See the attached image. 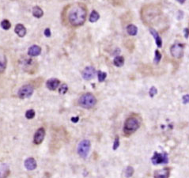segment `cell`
Listing matches in <instances>:
<instances>
[{"mask_svg": "<svg viewBox=\"0 0 189 178\" xmlns=\"http://www.w3.org/2000/svg\"><path fill=\"white\" fill-rule=\"evenodd\" d=\"M113 63L116 67H122L124 63V57L120 56H116L113 60Z\"/></svg>", "mask_w": 189, "mask_h": 178, "instance_id": "cell-21", "label": "cell"}, {"mask_svg": "<svg viewBox=\"0 0 189 178\" xmlns=\"http://www.w3.org/2000/svg\"><path fill=\"white\" fill-rule=\"evenodd\" d=\"M161 60V54L159 52L158 50H156L155 51V56H154V63L158 64V63L160 62V60Z\"/></svg>", "mask_w": 189, "mask_h": 178, "instance_id": "cell-28", "label": "cell"}, {"mask_svg": "<svg viewBox=\"0 0 189 178\" xmlns=\"http://www.w3.org/2000/svg\"><path fill=\"white\" fill-rule=\"evenodd\" d=\"M134 174V169L131 166H128L125 169V177L127 178L131 177Z\"/></svg>", "mask_w": 189, "mask_h": 178, "instance_id": "cell-26", "label": "cell"}, {"mask_svg": "<svg viewBox=\"0 0 189 178\" xmlns=\"http://www.w3.org/2000/svg\"><path fill=\"white\" fill-rule=\"evenodd\" d=\"M19 64L21 67L24 70L25 72L28 73H34L37 67L36 61L30 57H22L19 60Z\"/></svg>", "mask_w": 189, "mask_h": 178, "instance_id": "cell-4", "label": "cell"}, {"mask_svg": "<svg viewBox=\"0 0 189 178\" xmlns=\"http://www.w3.org/2000/svg\"><path fill=\"white\" fill-rule=\"evenodd\" d=\"M60 84V81L57 78H50L46 83V86L50 90H56Z\"/></svg>", "mask_w": 189, "mask_h": 178, "instance_id": "cell-12", "label": "cell"}, {"mask_svg": "<svg viewBox=\"0 0 189 178\" xmlns=\"http://www.w3.org/2000/svg\"><path fill=\"white\" fill-rule=\"evenodd\" d=\"M44 34H45V36H47V37H50L51 35V30H50V29L49 28H47V29H45V32H44Z\"/></svg>", "mask_w": 189, "mask_h": 178, "instance_id": "cell-32", "label": "cell"}, {"mask_svg": "<svg viewBox=\"0 0 189 178\" xmlns=\"http://www.w3.org/2000/svg\"><path fill=\"white\" fill-rule=\"evenodd\" d=\"M90 147H91L90 141L88 139H84V140L81 141L78 144V150H77L78 155L83 158H86L89 154V150H90Z\"/></svg>", "mask_w": 189, "mask_h": 178, "instance_id": "cell-5", "label": "cell"}, {"mask_svg": "<svg viewBox=\"0 0 189 178\" xmlns=\"http://www.w3.org/2000/svg\"><path fill=\"white\" fill-rule=\"evenodd\" d=\"M170 52H171V55L173 56L174 58H181L184 55V45L176 43L171 47Z\"/></svg>", "mask_w": 189, "mask_h": 178, "instance_id": "cell-8", "label": "cell"}, {"mask_svg": "<svg viewBox=\"0 0 189 178\" xmlns=\"http://www.w3.org/2000/svg\"><path fill=\"white\" fill-rule=\"evenodd\" d=\"M183 103L184 104H188L189 103V94H186L182 98Z\"/></svg>", "mask_w": 189, "mask_h": 178, "instance_id": "cell-31", "label": "cell"}, {"mask_svg": "<svg viewBox=\"0 0 189 178\" xmlns=\"http://www.w3.org/2000/svg\"><path fill=\"white\" fill-rule=\"evenodd\" d=\"M0 25H1V27H2L4 30H8V29H10V27H11L10 22L8 20H7V19L2 20V22H1V23H0Z\"/></svg>", "mask_w": 189, "mask_h": 178, "instance_id": "cell-23", "label": "cell"}, {"mask_svg": "<svg viewBox=\"0 0 189 178\" xmlns=\"http://www.w3.org/2000/svg\"><path fill=\"white\" fill-rule=\"evenodd\" d=\"M14 31L19 37H24L26 34V29L22 24L17 25L14 28Z\"/></svg>", "mask_w": 189, "mask_h": 178, "instance_id": "cell-16", "label": "cell"}, {"mask_svg": "<svg viewBox=\"0 0 189 178\" xmlns=\"http://www.w3.org/2000/svg\"><path fill=\"white\" fill-rule=\"evenodd\" d=\"M96 74V71L94 67H87L83 71V78L85 80H90L94 78Z\"/></svg>", "mask_w": 189, "mask_h": 178, "instance_id": "cell-10", "label": "cell"}, {"mask_svg": "<svg viewBox=\"0 0 189 178\" xmlns=\"http://www.w3.org/2000/svg\"><path fill=\"white\" fill-rule=\"evenodd\" d=\"M33 86L31 85H25L19 89L18 92V96L22 99L30 98L33 94Z\"/></svg>", "mask_w": 189, "mask_h": 178, "instance_id": "cell-6", "label": "cell"}, {"mask_svg": "<svg viewBox=\"0 0 189 178\" xmlns=\"http://www.w3.org/2000/svg\"><path fill=\"white\" fill-rule=\"evenodd\" d=\"M68 90V87L67 84H62L60 86V89H59V93L60 94H65Z\"/></svg>", "mask_w": 189, "mask_h": 178, "instance_id": "cell-27", "label": "cell"}, {"mask_svg": "<svg viewBox=\"0 0 189 178\" xmlns=\"http://www.w3.org/2000/svg\"><path fill=\"white\" fill-rule=\"evenodd\" d=\"M78 104L84 109H92L97 104V99L94 94H90V93H86V94H84L81 96L78 100Z\"/></svg>", "mask_w": 189, "mask_h": 178, "instance_id": "cell-3", "label": "cell"}, {"mask_svg": "<svg viewBox=\"0 0 189 178\" xmlns=\"http://www.w3.org/2000/svg\"><path fill=\"white\" fill-rule=\"evenodd\" d=\"M78 116H77V117H72V118H71V121H72V122L73 123H77L78 121Z\"/></svg>", "mask_w": 189, "mask_h": 178, "instance_id": "cell-34", "label": "cell"}, {"mask_svg": "<svg viewBox=\"0 0 189 178\" xmlns=\"http://www.w3.org/2000/svg\"><path fill=\"white\" fill-rule=\"evenodd\" d=\"M45 136V130L44 127H40L37 131H36V133L34 134L33 137V142L35 144L39 145L43 142Z\"/></svg>", "mask_w": 189, "mask_h": 178, "instance_id": "cell-9", "label": "cell"}, {"mask_svg": "<svg viewBox=\"0 0 189 178\" xmlns=\"http://www.w3.org/2000/svg\"><path fill=\"white\" fill-rule=\"evenodd\" d=\"M33 15L36 18H40L44 15V11L40 7L36 6L33 8Z\"/></svg>", "mask_w": 189, "mask_h": 178, "instance_id": "cell-18", "label": "cell"}, {"mask_svg": "<svg viewBox=\"0 0 189 178\" xmlns=\"http://www.w3.org/2000/svg\"><path fill=\"white\" fill-rule=\"evenodd\" d=\"M169 169L167 168H164L161 169H158L154 171V178H169Z\"/></svg>", "mask_w": 189, "mask_h": 178, "instance_id": "cell-11", "label": "cell"}, {"mask_svg": "<svg viewBox=\"0 0 189 178\" xmlns=\"http://www.w3.org/2000/svg\"><path fill=\"white\" fill-rule=\"evenodd\" d=\"M25 167L28 170H34L36 168L37 165H36V162L33 158H27L26 160L25 161Z\"/></svg>", "mask_w": 189, "mask_h": 178, "instance_id": "cell-13", "label": "cell"}, {"mask_svg": "<svg viewBox=\"0 0 189 178\" xmlns=\"http://www.w3.org/2000/svg\"><path fill=\"white\" fill-rule=\"evenodd\" d=\"M87 10L84 4L75 3L70 6L67 10L66 18L71 26L78 27L83 25L86 20Z\"/></svg>", "mask_w": 189, "mask_h": 178, "instance_id": "cell-1", "label": "cell"}, {"mask_svg": "<svg viewBox=\"0 0 189 178\" xmlns=\"http://www.w3.org/2000/svg\"><path fill=\"white\" fill-rule=\"evenodd\" d=\"M99 18H100L99 13L96 10H93L92 13H90V16H89V22H96L99 19Z\"/></svg>", "mask_w": 189, "mask_h": 178, "instance_id": "cell-22", "label": "cell"}, {"mask_svg": "<svg viewBox=\"0 0 189 178\" xmlns=\"http://www.w3.org/2000/svg\"><path fill=\"white\" fill-rule=\"evenodd\" d=\"M150 33L154 36L157 46L158 48H161V46H162V40H161V38L160 35L158 34V32L154 29H150Z\"/></svg>", "mask_w": 189, "mask_h": 178, "instance_id": "cell-15", "label": "cell"}, {"mask_svg": "<svg viewBox=\"0 0 189 178\" xmlns=\"http://www.w3.org/2000/svg\"><path fill=\"white\" fill-rule=\"evenodd\" d=\"M140 127V121L137 117L131 116L126 120L124 126V132L125 135L129 136L135 132Z\"/></svg>", "mask_w": 189, "mask_h": 178, "instance_id": "cell-2", "label": "cell"}, {"mask_svg": "<svg viewBox=\"0 0 189 178\" xmlns=\"http://www.w3.org/2000/svg\"><path fill=\"white\" fill-rule=\"evenodd\" d=\"M152 163L154 165H159V164H166L169 162V158L166 153H158L155 152L154 156L151 158Z\"/></svg>", "mask_w": 189, "mask_h": 178, "instance_id": "cell-7", "label": "cell"}, {"mask_svg": "<svg viewBox=\"0 0 189 178\" xmlns=\"http://www.w3.org/2000/svg\"><path fill=\"white\" fill-rule=\"evenodd\" d=\"M34 116H35V111H34L33 109H29V110H27L26 112H25V117L28 120L33 119Z\"/></svg>", "mask_w": 189, "mask_h": 178, "instance_id": "cell-24", "label": "cell"}, {"mask_svg": "<svg viewBox=\"0 0 189 178\" xmlns=\"http://www.w3.org/2000/svg\"><path fill=\"white\" fill-rule=\"evenodd\" d=\"M97 76H98V80H99V82L102 83V82L105 81V78H106L107 74L105 73V72H103V71H99L97 73Z\"/></svg>", "mask_w": 189, "mask_h": 178, "instance_id": "cell-25", "label": "cell"}, {"mask_svg": "<svg viewBox=\"0 0 189 178\" xmlns=\"http://www.w3.org/2000/svg\"><path fill=\"white\" fill-rule=\"evenodd\" d=\"M7 57L3 53H0V73L4 72V71L7 68Z\"/></svg>", "mask_w": 189, "mask_h": 178, "instance_id": "cell-17", "label": "cell"}, {"mask_svg": "<svg viewBox=\"0 0 189 178\" xmlns=\"http://www.w3.org/2000/svg\"><path fill=\"white\" fill-rule=\"evenodd\" d=\"M127 32L129 35L135 36L136 34H138V28L135 25H128L127 27Z\"/></svg>", "mask_w": 189, "mask_h": 178, "instance_id": "cell-19", "label": "cell"}, {"mask_svg": "<svg viewBox=\"0 0 189 178\" xmlns=\"http://www.w3.org/2000/svg\"><path fill=\"white\" fill-rule=\"evenodd\" d=\"M41 53V48L38 45H33L28 50V55L31 57L39 56Z\"/></svg>", "mask_w": 189, "mask_h": 178, "instance_id": "cell-14", "label": "cell"}, {"mask_svg": "<svg viewBox=\"0 0 189 178\" xmlns=\"http://www.w3.org/2000/svg\"><path fill=\"white\" fill-rule=\"evenodd\" d=\"M176 1L180 2V3H184V2H185L186 0H176Z\"/></svg>", "mask_w": 189, "mask_h": 178, "instance_id": "cell-35", "label": "cell"}, {"mask_svg": "<svg viewBox=\"0 0 189 178\" xmlns=\"http://www.w3.org/2000/svg\"><path fill=\"white\" fill-rule=\"evenodd\" d=\"M189 36V29H185V36L186 38L188 37Z\"/></svg>", "mask_w": 189, "mask_h": 178, "instance_id": "cell-33", "label": "cell"}, {"mask_svg": "<svg viewBox=\"0 0 189 178\" xmlns=\"http://www.w3.org/2000/svg\"><path fill=\"white\" fill-rule=\"evenodd\" d=\"M120 146V139H119V137H116V139H115V142H114V145H113V150H116Z\"/></svg>", "mask_w": 189, "mask_h": 178, "instance_id": "cell-30", "label": "cell"}, {"mask_svg": "<svg viewBox=\"0 0 189 178\" xmlns=\"http://www.w3.org/2000/svg\"><path fill=\"white\" fill-rule=\"evenodd\" d=\"M9 174L8 167L6 165H0V178H6Z\"/></svg>", "mask_w": 189, "mask_h": 178, "instance_id": "cell-20", "label": "cell"}, {"mask_svg": "<svg viewBox=\"0 0 189 178\" xmlns=\"http://www.w3.org/2000/svg\"><path fill=\"white\" fill-rule=\"evenodd\" d=\"M157 93H158V89H157V88L154 86H152L149 91V94H150V96L151 97V98L154 97V96L157 94Z\"/></svg>", "mask_w": 189, "mask_h": 178, "instance_id": "cell-29", "label": "cell"}]
</instances>
